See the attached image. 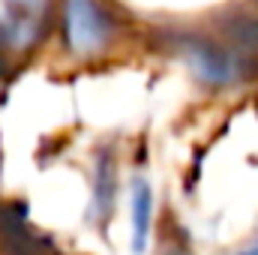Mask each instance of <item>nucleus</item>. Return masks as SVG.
<instances>
[{"mask_svg":"<svg viewBox=\"0 0 258 255\" xmlns=\"http://www.w3.org/2000/svg\"><path fill=\"white\" fill-rule=\"evenodd\" d=\"M51 0H0V51L27 54L48 30Z\"/></svg>","mask_w":258,"mask_h":255,"instance_id":"1","label":"nucleus"},{"mask_svg":"<svg viewBox=\"0 0 258 255\" xmlns=\"http://www.w3.org/2000/svg\"><path fill=\"white\" fill-rule=\"evenodd\" d=\"M63 42L75 57L99 54L111 42V18L99 0H63Z\"/></svg>","mask_w":258,"mask_h":255,"instance_id":"2","label":"nucleus"},{"mask_svg":"<svg viewBox=\"0 0 258 255\" xmlns=\"http://www.w3.org/2000/svg\"><path fill=\"white\" fill-rule=\"evenodd\" d=\"M177 54L186 60L195 78L210 87H225L240 78V57L231 48H225L207 36H180Z\"/></svg>","mask_w":258,"mask_h":255,"instance_id":"3","label":"nucleus"},{"mask_svg":"<svg viewBox=\"0 0 258 255\" xmlns=\"http://www.w3.org/2000/svg\"><path fill=\"white\" fill-rule=\"evenodd\" d=\"M24 213H27V207L18 201L0 207V237H3L6 255H57L48 237H39L27 228Z\"/></svg>","mask_w":258,"mask_h":255,"instance_id":"4","label":"nucleus"},{"mask_svg":"<svg viewBox=\"0 0 258 255\" xmlns=\"http://www.w3.org/2000/svg\"><path fill=\"white\" fill-rule=\"evenodd\" d=\"M114 198H117V165H114L111 150H99L96 168H93V210H90V213H93L102 225H105L108 216H111Z\"/></svg>","mask_w":258,"mask_h":255,"instance_id":"5","label":"nucleus"},{"mask_svg":"<svg viewBox=\"0 0 258 255\" xmlns=\"http://www.w3.org/2000/svg\"><path fill=\"white\" fill-rule=\"evenodd\" d=\"M150 210H153L150 186H147L141 177H135V180H132V252H144V249H147Z\"/></svg>","mask_w":258,"mask_h":255,"instance_id":"6","label":"nucleus"},{"mask_svg":"<svg viewBox=\"0 0 258 255\" xmlns=\"http://www.w3.org/2000/svg\"><path fill=\"white\" fill-rule=\"evenodd\" d=\"M240 255H258V243L252 246V249H246V252H240Z\"/></svg>","mask_w":258,"mask_h":255,"instance_id":"7","label":"nucleus"}]
</instances>
